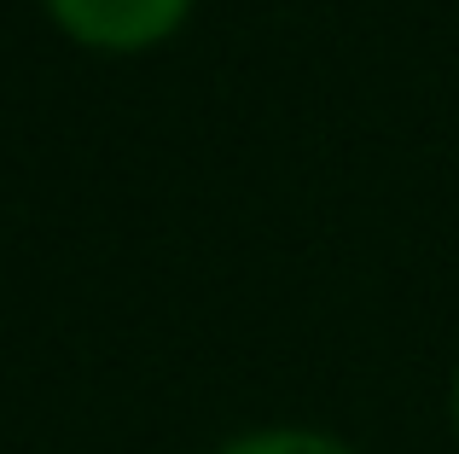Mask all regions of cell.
<instances>
[{"mask_svg": "<svg viewBox=\"0 0 459 454\" xmlns=\"http://www.w3.org/2000/svg\"><path fill=\"white\" fill-rule=\"evenodd\" d=\"M58 12L70 35L93 47H111V53H128V47H152L186 18L192 0H47Z\"/></svg>", "mask_w": 459, "mask_h": 454, "instance_id": "cell-1", "label": "cell"}, {"mask_svg": "<svg viewBox=\"0 0 459 454\" xmlns=\"http://www.w3.org/2000/svg\"><path fill=\"white\" fill-rule=\"evenodd\" d=\"M221 454H349V449L325 432H256V437L227 443Z\"/></svg>", "mask_w": 459, "mask_h": 454, "instance_id": "cell-2", "label": "cell"}, {"mask_svg": "<svg viewBox=\"0 0 459 454\" xmlns=\"http://www.w3.org/2000/svg\"><path fill=\"white\" fill-rule=\"evenodd\" d=\"M454 420H459V385H454Z\"/></svg>", "mask_w": 459, "mask_h": 454, "instance_id": "cell-3", "label": "cell"}]
</instances>
